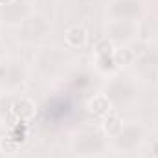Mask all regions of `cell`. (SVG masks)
I'll use <instances>...</instances> for the list:
<instances>
[{"mask_svg":"<svg viewBox=\"0 0 158 158\" xmlns=\"http://www.w3.org/2000/svg\"><path fill=\"white\" fill-rule=\"evenodd\" d=\"M11 112L15 114V118H19L20 121H30V119L35 116L37 109H35V103L30 98H19V99L13 101Z\"/></svg>","mask_w":158,"mask_h":158,"instance_id":"obj_1","label":"cell"},{"mask_svg":"<svg viewBox=\"0 0 158 158\" xmlns=\"http://www.w3.org/2000/svg\"><path fill=\"white\" fill-rule=\"evenodd\" d=\"M121 123H123L121 121V116H119L116 110H110L109 114H105L103 119H101V129L109 136H118L119 132H121V127H123Z\"/></svg>","mask_w":158,"mask_h":158,"instance_id":"obj_2","label":"cell"},{"mask_svg":"<svg viewBox=\"0 0 158 158\" xmlns=\"http://www.w3.org/2000/svg\"><path fill=\"white\" fill-rule=\"evenodd\" d=\"M88 110H90V114L103 118L105 114H109V112L112 110L110 99H109L107 96H103V94H98V96H94V98L88 101Z\"/></svg>","mask_w":158,"mask_h":158,"instance_id":"obj_3","label":"cell"},{"mask_svg":"<svg viewBox=\"0 0 158 158\" xmlns=\"http://www.w3.org/2000/svg\"><path fill=\"white\" fill-rule=\"evenodd\" d=\"M64 40L72 48L83 46L86 42V31H85V28H81V26H70L66 30V33H64Z\"/></svg>","mask_w":158,"mask_h":158,"instance_id":"obj_4","label":"cell"},{"mask_svg":"<svg viewBox=\"0 0 158 158\" xmlns=\"http://www.w3.org/2000/svg\"><path fill=\"white\" fill-rule=\"evenodd\" d=\"M112 59L119 66H127V64H131L134 61V52L131 48H119V50H114Z\"/></svg>","mask_w":158,"mask_h":158,"instance_id":"obj_5","label":"cell"},{"mask_svg":"<svg viewBox=\"0 0 158 158\" xmlns=\"http://www.w3.org/2000/svg\"><path fill=\"white\" fill-rule=\"evenodd\" d=\"M114 44H112V40L109 39H101L96 46H94V53H96V57H112V53H114Z\"/></svg>","mask_w":158,"mask_h":158,"instance_id":"obj_6","label":"cell"},{"mask_svg":"<svg viewBox=\"0 0 158 158\" xmlns=\"http://www.w3.org/2000/svg\"><path fill=\"white\" fill-rule=\"evenodd\" d=\"M0 147H2V151H6L7 155H15V153L19 151V142H13L11 138H6V140H2Z\"/></svg>","mask_w":158,"mask_h":158,"instance_id":"obj_7","label":"cell"},{"mask_svg":"<svg viewBox=\"0 0 158 158\" xmlns=\"http://www.w3.org/2000/svg\"><path fill=\"white\" fill-rule=\"evenodd\" d=\"M13 0H0V6H7V4H11Z\"/></svg>","mask_w":158,"mask_h":158,"instance_id":"obj_8","label":"cell"}]
</instances>
